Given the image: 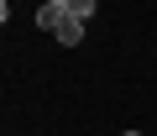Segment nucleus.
Returning a JSON list of instances; mask_svg holds the SVG:
<instances>
[{"instance_id":"4","label":"nucleus","mask_w":157,"mask_h":136,"mask_svg":"<svg viewBox=\"0 0 157 136\" xmlns=\"http://www.w3.org/2000/svg\"><path fill=\"white\" fill-rule=\"evenodd\" d=\"M121 136H141V131H121Z\"/></svg>"},{"instance_id":"2","label":"nucleus","mask_w":157,"mask_h":136,"mask_svg":"<svg viewBox=\"0 0 157 136\" xmlns=\"http://www.w3.org/2000/svg\"><path fill=\"white\" fill-rule=\"evenodd\" d=\"M68 16V6H63V0H42V6H37V26L42 32H58V21Z\"/></svg>"},{"instance_id":"3","label":"nucleus","mask_w":157,"mask_h":136,"mask_svg":"<svg viewBox=\"0 0 157 136\" xmlns=\"http://www.w3.org/2000/svg\"><path fill=\"white\" fill-rule=\"evenodd\" d=\"M63 6H68V16H78V21H94V0H63Z\"/></svg>"},{"instance_id":"1","label":"nucleus","mask_w":157,"mask_h":136,"mask_svg":"<svg viewBox=\"0 0 157 136\" xmlns=\"http://www.w3.org/2000/svg\"><path fill=\"white\" fill-rule=\"evenodd\" d=\"M84 26H89V21H78V16H63V21H58V32H52V37H58V42H63V47H78V42H84Z\"/></svg>"}]
</instances>
